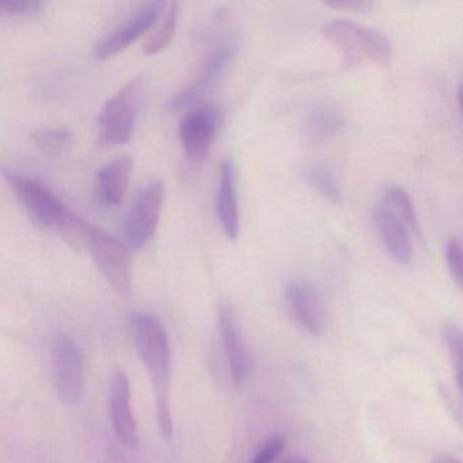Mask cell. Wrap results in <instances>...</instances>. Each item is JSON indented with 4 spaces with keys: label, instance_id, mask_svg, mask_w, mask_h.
Returning a JSON list of instances; mask_svg holds the SVG:
<instances>
[{
    "label": "cell",
    "instance_id": "6da1fadb",
    "mask_svg": "<svg viewBox=\"0 0 463 463\" xmlns=\"http://www.w3.org/2000/svg\"><path fill=\"white\" fill-rule=\"evenodd\" d=\"M129 332L137 356L142 360L148 381L156 398V422L165 440L173 436V417L170 394H172V348L166 327L158 317L150 313L129 316Z\"/></svg>",
    "mask_w": 463,
    "mask_h": 463
},
{
    "label": "cell",
    "instance_id": "7a4b0ae2",
    "mask_svg": "<svg viewBox=\"0 0 463 463\" xmlns=\"http://www.w3.org/2000/svg\"><path fill=\"white\" fill-rule=\"evenodd\" d=\"M5 181L28 218L42 229H56L71 237L80 216L69 210L44 184L13 170H2Z\"/></svg>",
    "mask_w": 463,
    "mask_h": 463
},
{
    "label": "cell",
    "instance_id": "3957f363",
    "mask_svg": "<svg viewBox=\"0 0 463 463\" xmlns=\"http://www.w3.org/2000/svg\"><path fill=\"white\" fill-rule=\"evenodd\" d=\"M321 36L340 52L346 66H386L392 61V47L389 39L381 32L352 21H329L322 26Z\"/></svg>",
    "mask_w": 463,
    "mask_h": 463
},
{
    "label": "cell",
    "instance_id": "277c9868",
    "mask_svg": "<svg viewBox=\"0 0 463 463\" xmlns=\"http://www.w3.org/2000/svg\"><path fill=\"white\" fill-rule=\"evenodd\" d=\"M237 37L232 31L219 33L211 43L194 80L177 91L167 102V109L183 110L196 104L229 69L237 55Z\"/></svg>",
    "mask_w": 463,
    "mask_h": 463
},
{
    "label": "cell",
    "instance_id": "5b68a950",
    "mask_svg": "<svg viewBox=\"0 0 463 463\" xmlns=\"http://www.w3.org/2000/svg\"><path fill=\"white\" fill-rule=\"evenodd\" d=\"M83 242L90 249L91 257L108 284L120 297H132L131 259L128 249L118 238L99 227L85 224Z\"/></svg>",
    "mask_w": 463,
    "mask_h": 463
},
{
    "label": "cell",
    "instance_id": "8992f818",
    "mask_svg": "<svg viewBox=\"0 0 463 463\" xmlns=\"http://www.w3.org/2000/svg\"><path fill=\"white\" fill-rule=\"evenodd\" d=\"M51 364L58 400L66 406L78 405L86 390L85 357L71 335L61 333L53 338Z\"/></svg>",
    "mask_w": 463,
    "mask_h": 463
},
{
    "label": "cell",
    "instance_id": "52a82bcc",
    "mask_svg": "<svg viewBox=\"0 0 463 463\" xmlns=\"http://www.w3.org/2000/svg\"><path fill=\"white\" fill-rule=\"evenodd\" d=\"M140 82L137 78L121 86L99 113V137L108 146H121L132 139L139 113Z\"/></svg>",
    "mask_w": 463,
    "mask_h": 463
},
{
    "label": "cell",
    "instance_id": "ba28073f",
    "mask_svg": "<svg viewBox=\"0 0 463 463\" xmlns=\"http://www.w3.org/2000/svg\"><path fill=\"white\" fill-rule=\"evenodd\" d=\"M165 203V184L153 180L146 184L132 202L124 218L123 234L127 245L142 249L158 230Z\"/></svg>",
    "mask_w": 463,
    "mask_h": 463
},
{
    "label": "cell",
    "instance_id": "9c48e42d",
    "mask_svg": "<svg viewBox=\"0 0 463 463\" xmlns=\"http://www.w3.org/2000/svg\"><path fill=\"white\" fill-rule=\"evenodd\" d=\"M162 2L143 5L137 12L121 21L115 28L105 33L93 48V58L99 61L115 58L150 31L164 13Z\"/></svg>",
    "mask_w": 463,
    "mask_h": 463
},
{
    "label": "cell",
    "instance_id": "30bf717a",
    "mask_svg": "<svg viewBox=\"0 0 463 463\" xmlns=\"http://www.w3.org/2000/svg\"><path fill=\"white\" fill-rule=\"evenodd\" d=\"M222 115L215 105H204L189 110L178 127V137L184 153L194 162L207 158L221 127Z\"/></svg>",
    "mask_w": 463,
    "mask_h": 463
},
{
    "label": "cell",
    "instance_id": "8fae6325",
    "mask_svg": "<svg viewBox=\"0 0 463 463\" xmlns=\"http://www.w3.org/2000/svg\"><path fill=\"white\" fill-rule=\"evenodd\" d=\"M109 411L113 430L118 440L129 449L139 447L140 436L132 406L131 384L123 370H115L110 378Z\"/></svg>",
    "mask_w": 463,
    "mask_h": 463
},
{
    "label": "cell",
    "instance_id": "7c38bea8",
    "mask_svg": "<svg viewBox=\"0 0 463 463\" xmlns=\"http://www.w3.org/2000/svg\"><path fill=\"white\" fill-rule=\"evenodd\" d=\"M219 330H221L222 345L226 354L227 364L232 382L242 386L251 370V359L246 346L245 338L241 332L235 311L227 303H222L218 311Z\"/></svg>",
    "mask_w": 463,
    "mask_h": 463
},
{
    "label": "cell",
    "instance_id": "4fadbf2b",
    "mask_svg": "<svg viewBox=\"0 0 463 463\" xmlns=\"http://www.w3.org/2000/svg\"><path fill=\"white\" fill-rule=\"evenodd\" d=\"M287 307L294 321L310 335H322L326 313L318 291L306 281H289L284 289Z\"/></svg>",
    "mask_w": 463,
    "mask_h": 463
},
{
    "label": "cell",
    "instance_id": "5bb4252c",
    "mask_svg": "<svg viewBox=\"0 0 463 463\" xmlns=\"http://www.w3.org/2000/svg\"><path fill=\"white\" fill-rule=\"evenodd\" d=\"M373 223L387 253L401 264L411 261V227L384 202H379L373 210Z\"/></svg>",
    "mask_w": 463,
    "mask_h": 463
},
{
    "label": "cell",
    "instance_id": "9a60e30c",
    "mask_svg": "<svg viewBox=\"0 0 463 463\" xmlns=\"http://www.w3.org/2000/svg\"><path fill=\"white\" fill-rule=\"evenodd\" d=\"M216 215L224 235L235 241L240 235V210H238L237 172L232 159H224L219 172L216 192Z\"/></svg>",
    "mask_w": 463,
    "mask_h": 463
},
{
    "label": "cell",
    "instance_id": "2e32d148",
    "mask_svg": "<svg viewBox=\"0 0 463 463\" xmlns=\"http://www.w3.org/2000/svg\"><path fill=\"white\" fill-rule=\"evenodd\" d=\"M134 162L128 156H118L107 162L96 175V196L104 207L115 208L123 203L128 191Z\"/></svg>",
    "mask_w": 463,
    "mask_h": 463
},
{
    "label": "cell",
    "instance_id": "e0dca14e",
    "mask_svg": "<svg viewBox=\"0 0 463 463\" xmlns=\"http://www.w3.org/2000/svg\"><path fill=\"white\" fill-rule=\"evenodd\" d=\"M343 113L329 104H318L308 110L306 118V132L316 142L329 139L344 128Z\"/></svg>",
    "mask_w": 463,
    "mask_h": 463
},
{
    "label": "cell",
    "instance_id": "ac0fdd59",
    "mask_svg": "<svg viewBox=\"0 0 463 463\" xmlns=\"http://www.w3.org/2000/svg\"><path fill=\"white\" fill-rule=\"evenodd\" d=\"M34 146L45 156H61L74 145V134L69 127H44L32 134Z\"/></svg>",
    "mask_w": 463,
    "mask_h": 463
},
{
    "label": "cell",
    "instance_id": "d6986e66",
    "mask_svg": "<svg viewBox=\"0 0 463 463\" xmlns=\"http://www.w3.org/2000/svg\"><path fill=\"white\" fill-rule=\"evenodd\" d=\"M303 178L310 188L332 204H340L341 191L337 178L322 164H311L303 170Z\"/></svg>",
    "mask_w": 463,
    "mask_h": 463
},
{
    "label": "cell",
    "instance_id": "ffe728a7",
    "mask_svg": "<svg viewBox=\"0 0 463 463\" xmlns=\"http://www.w3.org/2000/svg\"><path fill=\"white\" fill-rule=\"evenodd\" d=\"M178 14H180V10H178L177 2L167 5V12L164 20L146 40L145 47H143L145 55H156L172 43L175 31H177Z\"/></svg>",
    "mask_w": 463,
    "mask_h": 463
},
{
    "label": "cell",
    "instance_id": "44dd1931",
    "mask_svg": "<svg viewBox=\"0 0 463 463\" xmlns=\"http://www.w3.org/2000/svg\"><path fill=\"white\" fill-rule=\"evenodd\" d=\"M382 202L386 203L392 207L403 221L406 222L411 232H419V223H417L416 210H414L413 202H411L405 189L398 185L389 186L384 191Z\"/></svg>",
    "mask_w": 463,
    "mask_h": 463
},
{
    "label": "cell",
    "instance_id": "7402d4cb",
    "mask_svg": "<svg viewBox=\"0 0 463 463\" xmlns=\"http://www.w3.org/2000/svg\"><path fill=\"white\" fill-rule=\"evenodd\" d=\"M444 340L454 365L455 378L463 397V330L458 325L449 322L444 326Z\"/></svg>",
    "mask_w": 463,
    "mask_h": 463
},
{
    "label": "cell",
    "instance_id": "603a6c76",
    "mask_svg": "<svg viewBox=\"0 0 463 463\" xmlns=\"http://www.w3.org/2000/svg\"><path fill=\"white\" fill-rule=\"evenodd\" d=\"M44 10L45 4L39 0H12L0 4V13L10 17H36Z\"/></svg>",
    "mask_w": 463,
    "mask_h": 463
},
{
    "label": "cell",
    "instance_id": "cb8c5ba5",
    "mask_svg": "<svg viewBox=\"0 0 463 463\" xmlns=\"http://www.w3.org/2000/svg\"><path fill=\"white\" fill-rule=\"evenodd\" d=\"M286 446L287 440L283 435L270 436L254 452L250 463H275L283 454Z\"/></svg>",
    "mask_w": 463,
    "mask_h": 463
},
{
    "label": "cell",
    "instance_id": "d4e9b609",
    "mask_svg": "<svg viewBox=\"0 0 463 463\" xmlns=\"http://www.w3.org/2000/svg\"><path fill=\"white\" fill-rule=\"evenodd\" d=\"M446 261L455 283L463 289V242L451 238L447 243Z\"/></svg>",
    "mask_w": 463,
    "mask_h": 463
},
{
    "label": "cell",
    "instance_id": "484cf974",
    "mask_svg": "<svg viewBox=\"0 0 463 463\" xmlns=\"http://www.w3.org/2000/svg\"><path fill=\"white\" fill-rule=\"evenodd\" d=\"M327 6L337 10H349V12H367L371 7L370 2L367 0H333L327 2Z\"/></svg>",
    "mask_w": 463,
    "mask_h": 463
},
{
    "label": "cell",
    "instance_id": "4316f807",
    "mask_svg": "<svg viewBox=\"0 0 463 463\" xmlns=\"http://www.w3.org/2000/svg\"><path fill=\"white\" fill-rule=\"evenodd\" d=\"M433 463H462L457 458L451 457V455H439L433 459Z\"/></svg>",
    "mask_w": 463,
    "mask_h": 463
},
{
    "label": "cell",
    "instance_id": "83f0119b",
    "mask_svg": "<svg viewBox=\"0 0 463 463\" xmlns=\"http://www.w3.org/2000/svg\"><path fill=\"white\" fill-rule=\"evenodd\" d=\"M281 463H313L310 460L306 459V458L302 457H288L286 459H283Z\"/></svg>",
    "mask_w": 463,
    "mask_h": 463
},
{
    "label": "cell",
    "instance_id": "f1b7e54d",
    "mask_svg": "<svg viewBox=\"0 0 463 463\" xmlns=\"http://www.w3.org/2000/svg\"><path fill=\"white\" fill-rule=\"evenodd\" d=\"M458 104H459L460 113L463 116V80H460L459 86H458Z\"/></svg>",
    "mask_w": 463,
    "mask_h": 463
},
{
    "label": "cell",
    "instance_id": "f546056e",
    "mask_svg": "<svg viewBox=\"0 0 463 463\" xmlns=\"http://www.w3.org/2000/svg\"><path fill=\"white\" fill-rule=\"evenodd\" d=\"M110 463H127V460L124 459L121 455L116 454V452H113L112 454V459H110Z\"/></svg>",
    "mask_w": 463,
    "mask_h": 463
}]
</instances>
